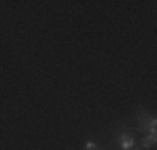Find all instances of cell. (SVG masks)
<instances>
[{"instance_id": "6da1fadb", "label": "cell", "mask_w": 157, "mask_h": 150, "mask_svg": "<svg viewBox=\"0 0 157 150\" xmlns=\"http://www.w3.org/2000/svg\"><path fill=\"white\" fill-rule=\"evenodd\" d=\"M115 144L121 145V150H132L136 147V138L132 132H121L115 135Z\"/></svg>"}, {"instance_id": "7a4b0ae2", "label": "cell", "mask_w": 157, "mask_h": 150, "mask_svg": "<svg viewBox=\"0 0 157 150\" xmlns=\"http://www.w3.org/2000/svg\"><path fill=\"white\" fill-rule=\"evenodd\" d=\"M149 120H151V115L145 108H139L137 110V130L142 133H147L149 132Z\"/></svg>"}, {"instance_id": "3957f363", "label": "cell", "mask_w": 157, "mask_h": 150, "mask_svg": "<svg viewBox=\"0 0 157 150\" xmlns=\"http://www.w3.org/2000/svg\"><path fill=\"white\" fill-rule=\"evenodd\" d=\"M155 142H157V135H152V133H144V137L140 138L142 148H147V150L154 147Z\"/></svg>"}, {"instance_id": "277c9868", "label": "cell", "mask_w": 157, "mask_h": 150, "mask_svg": "<svg viewBox=\"0 0 157 150\" xmlns=\"http://www.w3.org/2000/svg\"><path fill=\"white\" fill-rule=\"evenodd\" d=\"M147 133H152V135H157V118L152 115L151 120H149V132Z\"/></svg>"}, {"instance_id": "5b68a950", "label": "cell", "mask_w": 157, "mask_h": 150, "mask_svg": "<svg viewBox=\"0 0 157 150\" xmlns=\"http://www.w3.org/2000/svg\"><path fill=\"white\" fill-rule=\"evenodd\" d=\"M99 147H97V144L94 140H87L85 142V150H97Z\"/></svg>"}, {"instance_id": "8992f818", "label": "cell", "mask_w": 157, "mask_h": 150, "mask_svg": "<svg viewBox=\"0 0 157 150\" xmlns=\"http://www.w3.org/2000/svg\"><path fill=\"white\" fill-rule=\"evenodd\" d=\"M132 150H140V148H136V147H134V148H132Z\"/></svg>"}, {"instance_id": "52a82bcc", "label": "cell", "mask_w": 157, "mask_h": 150, "mask_svg": "<svg viewBox=\"0 0 157 150\" xmlns=\"http://www.w3.org/2000/svg\"><path fill=\"white\" fill-rule=\"evenodd\" d=\"M97 150H99V148H97Z\"/></svg>"}]
</instances>
